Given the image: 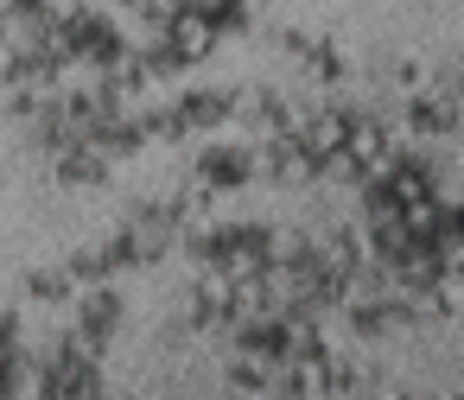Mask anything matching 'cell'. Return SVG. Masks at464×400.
<instances>
[{
  "mask_svg": "<svg viewBox=\"0 0 464 400\" xmlns=\"http://www.w3.org/2000/svg\"><path fill=\"white\" fill-rule=\"evenodd\" d=\"M33 400H109V368L71 337V324L52 330L45 349H33Z\"/></svg>",
  "mask_w": 464,
  "mask_h": 400,
  "instance_id": "cell-1",
  "label": "cell"
},
{
  "mask_svg": "<svg viewBox=\"0 0 464 400\" xmlns=\"http://www.w3.org/2000/svg\"><path fill=\"white\" fill-rule=\"evenodd\" d=\"M394 191H401V204L407 210H420V204H432V197H451L458 191V166H451V153H432L426 140H394L388 153H382V166H375Z\"/></svg>",
  "mask_w": 464,
  "mask_h": 400,
  "instance_id": "cell-2",
  "label": "cell"
},
{
  "mask_svg": "<svg viewBox=\"0 0 464 400\" xmlns=\"http://www.w3.org/2000/svg\"><path fill=\"white\" fill-rule=\"evenodd\" d=\"M191 185L210 197H242L255 185V140H229V134H198V159H191Z\"/></svg>",
  "mask_w": 464,
  "mask_h": 400,
  "instance_id": "cell-3",
  "label": "cell"
},
{
  "mask_svg": "<svg viewBox=\"0 0 464 400\" xmlns=\"http://www.w3.org/2000/svg\"><path fill=\"white\" fill-rule=\"evenodd\" d=\"M172 254H185L191 273H204V280H229L242 267V216H198V223H185Z\"/></svg>",
  "mask_w": 464,
  "mask_h": 400,
  "instance_id": "cell-4",
  "label": "cell"
},
{
  "mask_svg": "<svg viewBox=\"0 0 464 400\" xmlns=\"http://www.w3.org/2000/svg\"><path fill=\"white\" fill-rule=\"evenodd\" d=\"M64 311H71V337H77L83 349H96V356H109V343H115L121 324H128V299H121L115 280L77 286V299H71Z\"/></svg>",
  "mask_w": 464,
  "mask_h": 400,
  "instance_id": "cell-5",
  "label": "cell"
},
{
  "mask_svg": "<svg viewBox=\"0 0 464 400\" xmlns=\"http://www.w3.org/2000/svg\"><path fill=\"white\" fill-rule=\"evenodd\" d=\"M407 140H439V147H451L458 140V128H464V115H458V96L451 90H407V102H401V121H394Z\"/></svg>",
  "mask_w": 464,
  "mask_h": 400,
  "instance_id": "cell-6",
  "label": "cell"
},
{
  "mask_svg": "<svg viewBox=\"0 0 464 400\" xmlns=\"http://www.w3.org/2000/svg\"><path fill=\"white\" fill-rule=\"evenodd\" d=\"M255 178H261V185H274V191H312V185H318V172H312L305 147L293 140V128H286V134L255 140Z\"/></svg>",
  "mask_w": 464,
  "mask_h": 400,
  "instance_id": "cell-7",
  "label": "cell"
},
{
  "mask_svg": "<svg viewBox=\"0 0 464 400\" xmlns=\"http://www.w3.org/2000/svg\"><path fill=\"white\" fill-rule=\"evenodd\" d=\"M293 115H299V102H293L280 83H255V90L236 96V121H229V128H242L248 140H267V134H286Z\"/></svg>",
  "mask_w": 464,
  "mask_h": 400,
  "instance_id": "cell-8",
  "label": "cell"
},
{
  "mask_svg": "<svg viewBox=\"0 0 464 400\" xmlns=\"http://www.w3.org/2000/svg\"><path fill=\"white\" fill-rule=\"evenodd\" d=\"M223 337H229V349H236V356H248V362H267V368H280V362H286V349H293V324H286L280 311L236 318Z\"/></svg>",
  "mask_w": 464,
  "mask_h": 400,
  "instance_id": "cell-9",
  "label": "cell"
},
{
  "mask_svg": "<svg viewBox=\"0 0 464 400\" xmlns=\"http://www.w3.org/2000/svg\"><path fill=\"white\" fill-rule=\"evenodd\" d=\"M236 83H185L179 96H172V109L185 115V128H191V140L198 134H223L229 121H236Z\"/></svg>",
  "mask_w": 464,
  "mask_h": 400,
  "instance_id": "cell-10",
  "label": "cell"
},
{
  "mask_svg": "<svg viewBox=\"0 0 464 400\" xmlns=\"http://www.w3.org/2000/svg\"><path fill=\"white\" fill-rule=\"evenodd\" d=\"M77 140H90L109 166H121V159H140L147 153V134H140V121H134V109H109V115H96Z\"/></svg>",
  "mask_w": 464,
  "mask_h": 400,
  "instance_id": "cell-11",
  "label": "cell"
},
{
  "mask_svg": "<svg viewBox=\"0 0 464 400\" xmlns=\"http://www.w3.org/2000/svg\"><path fill=\"white\" fill-rule=\"evenodd\" d=\"M52 178H58L64 191H109V185H115V166H109L90 140H71L64 153H52Z\"/></svg>",
  "mask_w": 464,
  "mask_h": 400,
  "instance_id": "cell-12",
  "label": "cell"
},
{
  "mask_svg": "<svg viewBox=\"0 0 464 400\" xmlns=\"http://www.w3.org/2000/svg\"><path fill=\"white\" fill-rule=\"evenodd\" d=\"M179 14H198L223 45H236V39H255V0H172Z\"/></svg>",
  "mask_w": 464,
  "mask_h": 400,
  "instance_id": "cell-13",
  "label": "cell"
},
{
  "mask_svg": "<svg viewBox=\"0 0 464 400\" xmlns=\"http://www.w3.org/2000/svg\"><path fill=\"white\" fill-rule=\"evenodd\" d=\"M20 299H26V305H39V311H64V305L77 299V280H71L58 261H39V267H26V273H20Z\"/></svg>",
  "mask_w": 464,
  "mask_h": 400,
  "instance_id": "cell-14",
  "label": "cell"
},
{
  "mask_svg": "<svg viewBox=\"0 0 464 400\" xmlns=\"http://www.w3.org/2000/svg\"><path fill=\"white\" fill-rule=\"evenodd\" d=\"M299 71H305V77H312V90H324V96H337V90L350 83V58H343V45H337V39H324V33L299 52Z\"/></svg>",
  "mask_w": 464,
  "mask_h": 400,
  "instance_id": "cell-15",
  "label": "cell"
},
{
  "mask_svg": "<svg viewBox=\"0 0 464 400\" xmlns=\"http://www.w3.org/2000/svg\"><path fill=\"white\" fill-rule=\"evenodd\" d=\"M185 330L191 337H210V330H229V305H223V280H191L185 292Z\"/></svg>",
  "mask_w": 464,
  "mask_h": 400,
  "instance_id": "cell-16",
  "label": "cell"
},
{
  "mask_svg": "<svg viewBox=\"0 0 464 400\" xmlns=\"http://www.w3.org/2000/svg\"><path fill=\"white\" fill-rule=\"evenodd\" d=\"M134 121H140V134H147V147H185L191 140V128H185V115L172 109V96H147V102H134Z\"/></svg>",
  "mask_w": 464,
  "mask_h": 400,
  "instance_id": "cell-17",
  "label": "cell"
},
{
  "mask_svg": "<svg viewBox=\"0 0 464 400\" xmlns=\"http://www.w3.org/2000/svg\"><path fill=\"white\" fill-rule=\"evenodd\" d=\"M96 254H102L109 280H121V273H140V267H147V254H140V242H134V229H128V223H115V229L96 242Z\"/></svg>",
  "mask_w": 464,
  "mask_h": 400,
  "instance_id": "cell-18",
  "label": "cell"
},
{
  "mask_svg": "<svg viewBox=\"0 0 464 400\" xmlns=\"http://www.w3.org/2000/svg\"><path fill=\"white\" fill-rule=\"evenodd\" d=\"M267 362H248V356H236V362H223V400H267Z\"/></svg>",
  "mask_w": 464,
  "mask_h": 400,
  "instance_id": "cell-19",
  "label": "cell"
},
{
  "mask_svg": "<svg viewBox=\"0 0 464 400\" xmlns=\"http://www.w3.org/2000/svg\"><path fill=\"white\" fill-rule=\"evenodd\" d=\"M33 394V343L0 349V400H26Z\"/></svg>",
  "mask_w": 464,
  "mask_h": 400,
  "instance_id": "cell-20",
  "label": "cell"
},
{
  "mask_svg": "<svg viewBox=\"0 0 464 400\" xmlns=\"http://www.w3.org/2000/svg\"><path fill=\"white\" fill-rule=\"evenodd\" d=\"M0 102H7V121H20V128H26V121H33V115L52 102V90H33V83H20V90H0Z\"/></svg>",
  "mask_w": 464,
  "mask_h": 400,
  "instance_id": "cell-21",
  "label": "cell"
},
{
  "mask_svg": "<svg viewBox=\"0 0 464 400\" xmlns=\"http://www.w3.org/2000/svg\"><path fill=\"white\" fill-rule=\"evenodd\" d=\"M58 267H64L77 286H96V280H109V267H102V254H96V248H71Z\"/></svg>",
  "mask_w": 464,
  "mask_h": 400,
  "instance_id": "cell-22",
  "label": "cell"
},
{
  "mask_svg": "<svg viewBox=\"0 0 464 400\" xmlns=\"http://www.w3.org/2000/svg\"><path fill=\"white\" fill-rule=\"evenodd\" d=\"M14 343H26V318L14 305H0V349H14Z\"/></svg>",
  "mask_w": 464,
  "mask_h": 400,
  "instance_id": "cell-23",
  "label": "cell"
},
{
  "mask_svg": "<svg viewBox=\"0 0 464 400\" xmlns=\"http://www.w3.org/2000/svg\"><path fill=\"white\" fill-rule=\"evenodd\" d=\"M394 83H401V90H426V71H420V64H394Z\"/></svg>",
  "mask_w": 464,
  "mask_h": 400,
  "instance_id": "cell-24",
  "label": "cell"
},
{
  "mask_svg": "<svg viewBox=\"0 0 464 400\" xmlns=\"http://www.w3.org/2000/svg\"><path fill=\"white\" fill-rule=\"evenodd\" d=\"M102 7H109V14H128V7H134V0H102Z\"/></svg>",
  "mask_w": 464,
  "mask_h": 400,
  "instance_id": "cell-25",
  "label": "cell"
},
{
  "mask_svg": "<svg viewBox=\"0 0 464 400\" xmlns=\"http://www.w3.org/2000/svg\"><path fill=\"white\" fill-rule=\"evenodd\" d=\"M52 7H71V0H52Z\"/></svg>",
  "mask_w": 464,
  "mask_h": 400,
  "instance_id": "cell-26",
  "label": "cell"
}]
</instances>
